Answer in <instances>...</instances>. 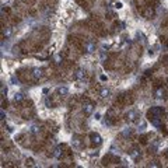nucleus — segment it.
Masks as SVG:
<instances>
[{
	"label": "nucleus",
	"mask_w": 168,
	"mask_h": 168,
	"mask_svg": "<svg viewBox=\"0 0 168 168\" xmlns=\"http://www.w3.org/2000/svg\"><path fill=\"white\" fill-rule=\"evenodd\" d=\"M55 92L60 97V98H66V97L69 95V90H67V87H58Z\"/></svg>",
	"instance_id": "18"
},
{
	"label": "nucleus",
	"mask_w": 168,
	"mask_h": 168,
	"mask_svg": "<svg viewBox=\"0 0 168 168\" xmlns=\"http://www.w3.org/2000/svg\"><path fill=\"white\" fill-rule=\"evenodd\" d=\"M165 46H167V49H168V39L165 41Z\"/></svg>",
	"instance_id": "27"
},
{
	"label": "nucleus",
	"mask_w": 168,
	"mask_h": 168,
	"mask_svg": "<svg viewBox=\"0 0 168 168\" xmlns=\"http://www.w3.org/2000/svg\"><path fill=\"white\" fill-rule=\"evenodd\" d=\"M25 99H27V97L24 95L23 92H16L14 97H13V104H14V105L21 106L24 102H25Z\"/></svg>",
	"instance_id": "14"
},
{
	"label": "nucleus",
	"mask_w": 168,
	"mask_h": 168,
	"mask_svg": "<svg viewBox=\"0 0 168 168\" xmlns=\"http://www.w3.org/2000/svg\"><path fill=\"white\" fill-rule=\"evenodd\" d=\"M164 115H165V109L162 108V106H151V108L147 111V114H146L148 122L151 123L153 126L158 128V129L162 126Z\"/></svg>",
	"instance_id": "1"
},
{
	"label": "nucleus",
	"mask_w": 168,
	"mask_h": 168,
	"mask_svg": "<svg viewBox=\"0 0 168 168\" xmlns=\"http://www.w3.org/2000/svg\"><path fill=\"white\" fill-rule=\"evenodd\" d=\"M0 92H2V98H4L7 94V87L4 84H2V87H0Z\"/></svg>",
	"instance_id": "23"
},
{
	"label": "nucleus",
	"mask_w": 168,
	"mask_h": 168,
	"mask_svg": "<svg viewBox=\"0 0 168 168\" xmlns=\"http://www.w3.org/2000/svg\"><path fill=\"white\" fill-rule=\"evenodd\" d=\"M13 35V28H11L10 25H3V30H2V38H6V39H9L10 36Z\"/></svg>",
	"instance_id": "17"
},
{
	"label": "nucleus",
	"mask_w": 168,
	"mask_h": 168,
	"mask_svg": "<svg viewBox=\"0 0 168 168\" xmlns=\"http://www.w3.org/2000/svg\"><path fill=\"white\" fill-rule=\"evenodd\" d=\"M132 135H133V129H128V130L122 132V136H125V137H130Z\"/></svg>",
	"instance_id": "22"
},
{
	"label": "nucleus",
	"mask_w": 168,
	"mask_h": 168,
	"mask_svg": "<svg viewBox=\"0 0 168 168\" xmlns=\"http://www.w3.org/2000/svg\"><path fill=\"white\" fill-rule=\"evenodd\" d=\"M88 140H90V144H91L92 148L99 147V146L102 144V137H101V135L97 133V132H90L88 133Z\"/></svg>",
	"instance_id": "7"
},
{
	"label": "nucleus",
	"mask_w": 168,
	"mask_h": 168,
	"mask_svg": "<svg viewBox=\"0 0 168 168\" xmlns=\"http://www.w3.org/2000/svg\"><path fill=\"white\" fill-rule=\"evenodd\" d=\"M97 45L95 42H92V41H84L81 45V50L83 52H87V53H92L94 50H95Z\"/></svg>",
	"instance_id": "12"
},
{
	"label": "nucleus",
	"mask_w": 168,
	"mask_h": 168,
	"mask_svg": "<svg viewBox=\"0 0 168 168\" xmlns=\"http://www.w3.org/2000/svg\"><path fill=\"white\" fill-rule=\"evenodd\" d=\"M73 79L74 80H84L86 79V70L84 69H81V67H77L74 72H73Z\"/></svg>",
	"instance_id": "16"
},
{
	"label": "nucleus",
	"mask_w": 168,
	"mask_h": 168,
	"mask_svg": "<svg viewBox=\"0 0 168 168\" xmlns=\"http://www.w3.org/2000/svg\"><path fill=\"white\" fill-rule=\"evenodd\" d=\"M153 137V135L151 133H147V135H142L140 137H139V143L140 144H148V139H151Z\"/></svg>",
	"instance_id": "20"
},
{
	"label": "nucleus",
	"mask_w": 168,
	"mask_h": 168,
	"mask_svg": "<svg viewBox=\"0 0 168 168\" xmlns=\"http://www.w3.org/2000/svg\"><path fill=\"white\" fill-rule=\"evenodd\" d=\"M118 112H116V108H109L105 114V123L109 126L115 125L116 121H118Z\"/></svg>",
	"instance_id": "6"
},
{
	"label": "nucleus",
	"mask_w": 168,
	"mask_h": 168,
	"mask_svg": "<svg viewBox=\"0 0 168 168\" xmlns=\"http://www.w3.org/2000/svg\"><path fill=\"white\" fill-rule=\"evenodd\" d=\"M94 109H95V104H94V101H91L88 97H84V98L81 99V111H83V114H84L86 116H90L92 112H94Z\"/></svg>",
	"instance_id": "3"
},
{
	"label": "nucleus",
	"mask_w": 168,
	"mask_h": 168,
	"mask_svg": "<svg viewBox=\"0 0 168 168\" xmlns=\"http://www.w3.org/2000/svg\"><path fill=\"white\" fill-rule=\"evenodd\" d=\"M31 73H32L34 81H38V80H41L43 76H45V70H43L42 67H32V69H31Z\"/></svg>",
	"instance_id": "13"
},
{
	"label": "nucleus",
	"mask_w": 168,
	"mask_h": 168,
	"mask_svg": "<svg viewBox=\"0 0 168 168\" xmlns=\"http://www.w3.org/2000/svg\"><path fill=\"white\" fill-rule=\"evenodd\" d=\"M123 118H125V121L128 123H136L139 121V118H140V114L136 109H129L125 115H123Z\"/></svg>",
	"instance_id": "9"
},
{
	"label": "nucleus",
	"mask_w": 168,
	"mask_h": 168,
	"mask_svg": "<svg viewBox=\"0 0 168 168\" xmlns=\"http://www.w3.org/2000/svg\"><path fill=\"white\" fill-rule=\"evenodd\" d=\"M128 154L129 157L132 158L133 161H140L142 160V148L139 147V146H132V147L128 150Z\"/></svg>",
	"instance_id": "8"
},
{
	"label": "nucleus",
	"mask_w": 168,
	"mask_h": 168,
	"mask_svg": "<svg viewBox=\"0 0 168 168\" xmlns=\"http://www.w3.org/2000/svg\"><path fill=\"white\" fill-rule=\"evenodd\" d=\"M53 52H55V45H52L49 49H48V53H49V55H53Z\"/></svg>",
	"instance_id": "26"
},
{
	"label": "nucleus",
	"mask_w": 168,
	"mask_h": 168,
	"mask_svg": "<svg viewBox=\"0 0 168 168\" xmlns=\"http://www.w3.org/2000/svg\"><path fill=\"white\" fill-rule=\"evenodd\" d=\"M24 4H27V6H34L35 4V0H21Z\"/></svg>",
	"instance_id": "25"
},
{
	"label": "nucleus",
	"mask_w": 168,
	"mask_h": 168,
	"mask_svg": "<svg viewBox=\"0 0 168 168\" xmlns=\"http://www.w3.org/2000/svg\"><path fill=\"white\" fill-rule=\"evenodd\" d=\"M133 102H135V94L133 91H125L122 94H119L115 99V108L121 109L123 106H130L133 105Z\"/></svg>",
	"instance_id": "2"
},
{
	"label": "nucleus",
	"mask_w": 168,
	"mask_h": 168,
	"mask_svg": "<svg viewBox=\"0 0 168 168\" xmlns=\"http://www.w3.org/2000/svg\"><path fill=\"white\" fill-rule=\"evenodd\" d=\"M72 147L74 150H81L84 147V140H83L81 135H73L72 137Z\"/></svg>",
	"instance_id": "10"
},
{
	"label": "nucleus",
	"mask_w": 168,
	"mask_h": 168,
	"mask_svg": "<svg viewBox=\"0 0 168 168\" xmlns=\"http://www.w3.org/2000/svg\"><path fill=\"white\" fill-rule=\"evenodd\" d=\"M25 165H27V167H34V165H35V161H34V158H31V157L25 158Z\"/></svg>",
	"instance_id": "21"
},
{
	"label": "nucleus",
	"mask_w": 168,
	"mask_h": 168,
	"mask_svg": "<svg viewBox=\"0 0 168 168\" xmlns=\"http://www.w3.org/2000/svg\"><path fill=\"white\" fill-rule=\"evenodd\" d=\"M142 17H143V18H146V20H153V18H155V9H154V6H151V4H146V6H143Z\"/></svg>",
	"instance_id": "5"
},
{
	"label": "nucleus",
	"mask_w": 168,
	"mask_h": 168,
	"mask_svg": "<svg viewBox=\"0 0 168 168\" xmlns=\"http://www.w3.org/2000/svg\"><path fill=\"white\" fill-rule=\"evenodd\" d=\"M66 155H70V150L67 148L66 144H59L53 150V157L56 160H59V161H63L66 158Z\"/></svg>",
	"instance_id": "4"
},
{
	"label": "nucleus",
	"mask_w": 168,
	"mask_h": 168,
	"mask_svg": "<svg viewBox=\"0 0 168 168\" xmlns=\"http://www.w3.org/2000/svg\"><path fill=\"white\" fill-rule=\"evenodd\" d=\"M112 7H114L115 10H119V9H122V3H121V2H114V3H112Z\"/></svg>",
	"instance_id": "24"
},
{
	"label": "nucleus",
	"mask_w": 168,
	"mask_h": 168,
	"mask_svg": "<svg viewBox=\"0 0 168 168\" xmlns=\"http://www.w3.org/2000/svg\"><path fill=\"white\" fill-rule=\"evenodd\" d=\"M153 95H154V98L161 99V98H165V95H167V91H165V88H164L162 86H157V87L154 88Z\"/></svg>",
	"instance_id": "15"
},
{
	"label": "nucleus",
	"mask_w": 168,
	"mask_h": 168,
	"mask_svg": "<svg viewBox=\"0 0 168 168\" xmlns=\"http://www.w3.org/2000/svg\"><path fill=\"white\" fill-rule=\"evenodd\" d=\"M165 155H167V157H168V148H167V151H165Z\"/></svg>",
	"instance_id": "28"
},
{
	"label": "nucleus",
	"mask_w": 168,
	"mask_h": 168,
	"mask_svg": "<svg viewBox=\"0 0 168 168\" xmlns=\"http://www.w3.org/2000/svg\"><path fill=\"white\" fill-rule=\"evenodd\" d=\"M98 95L101 97L102 99L109 98V95H111V90H109V88H106V87H102V88H99Z\"/></svg>",
	"instance_id": "19"
},
{
	"label": "nucleus",
	"mask_w": 168,
	"mask_h": 168,
	"mask_svg": "<svg viewBox=\"0 0 168 168\" xmlns=\"http://www.w3.org/2000/svg\"><path fill=\"white\" fill-rule=\"evenodd\" d=\"M121 158L118 155H114V154H106L105 157L102 158V165H111V164H119Z\"/></svg>",
	"instance_id": "11"
}]
</instances>
